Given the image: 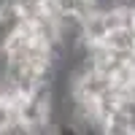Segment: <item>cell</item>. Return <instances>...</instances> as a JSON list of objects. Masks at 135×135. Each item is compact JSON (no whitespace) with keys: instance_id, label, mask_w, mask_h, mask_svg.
<instances>
[{"instance_id":"obj_1","label":"cell","mask_w":135,"mask_h":135,"mask_svg":"<svg viewBox=\"0 0 135 135\" xmlns=\"http://www.w3.org/2000/svg\"><path fill=\"white\" fill-rule=\"evenodd\" d=\"M111 54H119V57H127V54L135 51V27L127 25H119V27H111L108 35L100 41Z\"/></svg>"},{"instance_id":"obj_2","label":"cell","mask_w":135,"mask_h":135,"mask_svg":"<svg viewBox=\"0 0 135 135\" xmlns=\"http://www.w3.org/2000/svg\"><path fill=\"white\" fill-rule=\"evenodd\" d=\"M100 135H135V130H130L124 122H119V119H114L111 116L103 127H100Z\"/></svg>"}]
</instances>
